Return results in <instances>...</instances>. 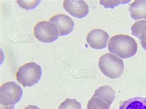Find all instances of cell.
<instances>
[{
    "mask_svg": "<svg viewBox=\"0 0 146 109\" xmlns=\"http://www.w3.org/2000/svg\"><path fill=\"white\" fill-rule=\"evenodd\" d=\"M128 10L134 20L146 19V0H136L130 5Z\"/></svg>",
    "mask_w": 146,
    "mask_h": 109,
    "instance_id": "obj_9",
    "label": "cell"
},
{
    "mask_svg": "<svg viewBox=\"0 0 146 109\" xmlns=\"http://www.w3.org/2000/svg\"><path fill=\"white\" fill-rule=\"evenodd\" d=\"M109 35L101 29H94L88 34L86 42L90 47L96 50H102L107 47Z\"/></svg>",
    "mask_w": 146,
    "mask_h": 109,
    "instance_id": "obj_7",
    "label": "cell"
},
{
    "mask_svg": "<svg viewBox=\"0 0 146 109\" xmlns=\"http://www.w3.org/2000/svg\"><path fill=\"white\" fill-rule=\"evenodd\" d=\"M108 50L110 53L116 55L121 58L126 59L136 54L137 45L133 37L128 35H118L110 39Z\"/></svg>",
    "mask_w": 146,
    "mask_h": 109,
    "instance_id": "obj_1",
    "label": "cell"
},
{
    "mask_svg": "<svg viewBox=\"0 0 146 109\" xmlns=\"http://www.w3.org/2000/svg\"><path fill=\"white\" fill-rule=\"evenodd\" d=\"M42 75V69L40 65L30 62L20 67L16 74L17 80L23 86H32L38 84Z\"/></svg>",
    "mask_w": 146,
    "mask_h": 109,
    "instance_id": "obj_3",
    "label": "cell"
},
{
    "mask_svg": "<svg viewBox=\"0 0 146 109\" xmlns=\"http://www.w3.org/2000/svg\"><path fill=\"white\" fill-rule=\"evenodd\" d=\"M118 109H146V98L134 97L128 99L123 101Z\"/></svg>",
    "mask_w": 146,
    "mask_h": 109,
    "instance_id": "obj_12",
    "label": "cell"
},
{
    "mask_svg": "<svg viewBox=\"0 0 146 109\" xmlns=\"http://www.w3.org/2000/svg\"><path fill=\"white\" fill-rule=\"evenodd\" d=\"M54 23L59 29L60 36H67L74 29L75 23L72 18L66 15L57 14L53 16L49 20Z\"/></svg>",
    "mask_w": 146,
    "mask_h": 109,
    "instance_id": "obj_8",
    "label": "cell"
},
{
    "mask_svg": "<svg viewBox=\"0 0 146 109\" xmlns=\"http://www.w3.org/2000/svg\"><path fill=\"white\" fill-rule=\"evenodd\" d=\"M58 109H82V105L75 99H67L60 104Z\"/></svg>",
    "mask_w": 146,
    "mask_h": 109,
    "instance_id": "obj_14",
    "label": "cell"
},
{
    "mask_svg": "<svg viewBox=\"0 0 146 109\" xmlns=\"http://www.w3.org/2000/svg\"><path fill=\"white\" fill-rule=\"evenodd\" d=\"M63 6L68 13L78 18L85 17L89 13V7L83 0H65Z\"/></svg>",
    "mask_w": 146,
    "mask_h": 109,
    "instance_id": "obj_6",
    "label": "cell"
},
{
    "mask_svg": "<svg viewBox=\"0 0 146 109\" xmlns=\"http://www.w3.org/2000/svg\"><path fill=\"white\" fill-rule=\"evenodd\" d=\"M22 95V89L16 83H5L0 88V103L2 106L13 108V106L21 100Z\"/></svg>",
    "mask_w": 146,
    "mask_h": 109,
    "instance_id": "obj_4",
    "label": "cell"
},
{
    "mask_svg": "<svg viewBox=\"0 0 146 109\" xmlns=\"http://www.w3.org/2000/svg\"><path fill=\"white\" fill-rule=\"evenodd\" d=\"M34 35L38 40L44 43H51L60 36L59 29L51 22L41 21L35 26Z\"/></svg>",
    "mask_w": 146,
    "mask_h": 109,
    "instance_id": "obj_5",
    "label": "cell"
},
{
    "mask_svg": "<svg viewBox=\"0 0 146 109\" xmlns=\"http://www.w3.org/2000/svg\"><path fill=\"white\" fill-rule=\"evenodd\" d=\"M24 109H40L39 107H38L36 106H33V105H30L27 107H26Z\"/></svg>",
    "mask_w": 146,
    "mask_h": 109,
    "instance_id": "obj_17",
    "label": "cell"
},
{
    "mask_svg": "<svg viewBox=\"0 0 146 109\" xmlns=\"http://www.w3.org/2000/svg\"><path fill=\"white\" fill-rule=\"evenodd\" d=\"M133 36L140 40L141 46L146 51V20L137 21L131 28Z\"/></svg>",
    "mask_w": 146,
    "mask_h": 109,
    "instance_id": "obj_10",
    "label": "cell"
},
{
    "mask_svg": "<svg viewBox=\"0 0 146 109\" xmlns=\"http://www.w3.org/2000/svg\"><path fill=\"white\" fill-rule=\"evenodd\" d=\"M129 1H104V0H101L99 3L105 8L113 9L115 6H118L120 4L128 3Z\"/></svg>",
    "mask_w": 146,
    "mask_h": 109,
    "instance_id": "obj_16",
    "label": "cell"
},
{
    "mask_svg": "<svg viewBox=\"0 0 146 109\" xmlns=\"http://www.w3.org/2000/svg\"><path fill=\"white\" fill-rule=\"evenodd\" d=\"M18 5L25 9H32L39 5L41 1H17Z\"/></svg>",
    "mask_w": 146,
    "mask_h": 109,
    "instance_id": "obj_15",
    "label": "cell"
},
{
    "mask_svg": "<svg viewBox=\"0 0 146 109\" xmlns=\"http://www.w3.org/2000/svg\"><path fill=\"white\" fill-rule=\"evenodd\" d=\"M93 97H97L104 101L110 106L115 98V91L109 85H105L96 89Z\"/></svg>",
    "mask_w": 146,
    "mask_h": 109,
    "instance_id": "obj_11",
    "label": "cell"
},
{
    "mask_svg": "<svg viewBox=\"0 0 146 109\" xmlns=\"http://www.w3.org/2000/svg\"><path fill=\"white\" fill-rule=\"evenodd\" d=\"M110 107L104 101L93 96H92L87 104V109H109Z\"/></svg>",
    "mask_w": 146,
    "mask_h": 109,
    "instance_id": "obj_13",
    "label": "cell"
},
{
    "mask_svg": "<svg viewBox=\"0 0 146 109\" xmlns=\"http://www.w3.org/2000/svg\"><path fill=\"white\" fill-rule=\"evenodd\" d=\"M98 66L102 73L111 79H116L123 73V60L112 54H106L101 56Z\"/></svg>",
    "mask_w": 146,
    "mask_h": 109,
    "instance_id": "obj_2",
    "label": "cell"
}]
</instances>
